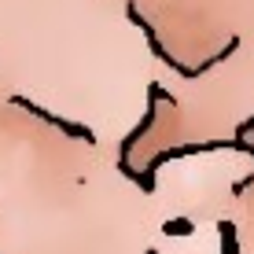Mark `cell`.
<instances>
[{
  "mask_svg": "<svg viewBox=\"0 0 254 254\" xmlns=\"http://www.w3.org/2000/svg\"><path fill=\"white\" fill-rule=\"evenodd\" d=\"M11 103H15V107H22V111H30V115L37 118V122H45V126L59 129V133H66V136H77L81 144H92V147H96V133H92V129H85V126H77V122H66V118L52 115V111H45L41 103L26 100V96H11Z\"/></svg>",
  "mask_w": 254,
  "mask_h": 254,
  "instance_id": "cell-1",
  "label": "cell"
},
{
  "mask_svg": "<svg viewBox=\"0 0 254 254\" xmlns=\"http://www.w3.org/2000/svg\"><path fill=\"white\" fill-rule=\"evenodd\" d=\"M155 115H159V100H151V96H147V115L140 118V126L133 129V133H129L126 140H122V147H118V170L126 173L129 181H136L140 185V170H133V147H136V140L144 136V133H151V126H155Z\"/></svg>",
  "mask_w": 254,
  "mask_h": 254,
  "instance_id": "cell-3",
  "label": "cell"
},
{
  "mask_svg": "<svg viewBox=\"0 0 254 254\" xmlns=\"http://www.w3.org/2000/svg\"><path fill=\"white\" fill-rule=\"evenodd\" d=\"M126 11H129V19H133V22L140 26V33H144V37H147V45H151V52H155V59H159V63H166V66L173 70V74H181V77H188V81H191V77H195V66L181 63V59H173L170 52H166V45L159 41V33H155V26H151V22L144 19V15L136 11V4H129Z\"/></svg>",
  "mask_w": 254,
  "mask_h": 254,
  "instance_id": "cell-2",
  "label": "cell"
},
{
  "mask_svg": "<svg viewBox=\"0 0 254 254\" xmlns=\"http://www.w3.org/2000/svg\"><path fill=\"white\" fill-rule=\"evenodd\" d=\"M162 229H166V236H188V232H191V221L181 217V221H166Z\"/></svg>",
  "mask_w": 254,
  "mask_h": 254,
  "instance_id": "cell-4",
  "label": "cell"
},
{
  "mask_svg": "<svg viewBox=\"0 0 254 254\" xmlns=\"http://www.w3.org/2000/svg\"><path fill=\"white\" fill-rule=\"evenodd\" d=\"M251 185H254V170H251V173H247L243 181H236V185H232V191H236V195H243V191H247Z\"/></svg>",
  "mask_w": 254,
  "mask_h": 254,
  "instance_id": "cell-5",
  "label": "cell"
}]
</instances>
